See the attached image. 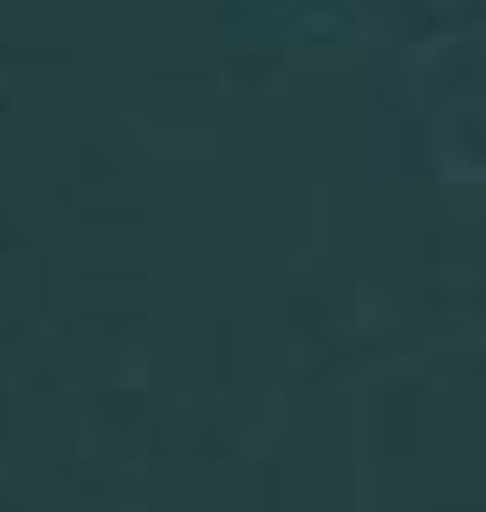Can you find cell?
<instances>
[{
    "label": "cell",
    "instance_id": "cell-1",
    "mask_svg": "<svg viewBox=\"0 0 486 512\" xmlns=\"http://www.w3.org/2000/svg\"><path fill=\"white\" fill-rule=\"evenodd\" d=\"M443 113H452V148H460V157H486V27L469 35V44H460Z\"/></svg>",
    "mask_w": 486,
    "mask_h": 512
}]
</instances>
